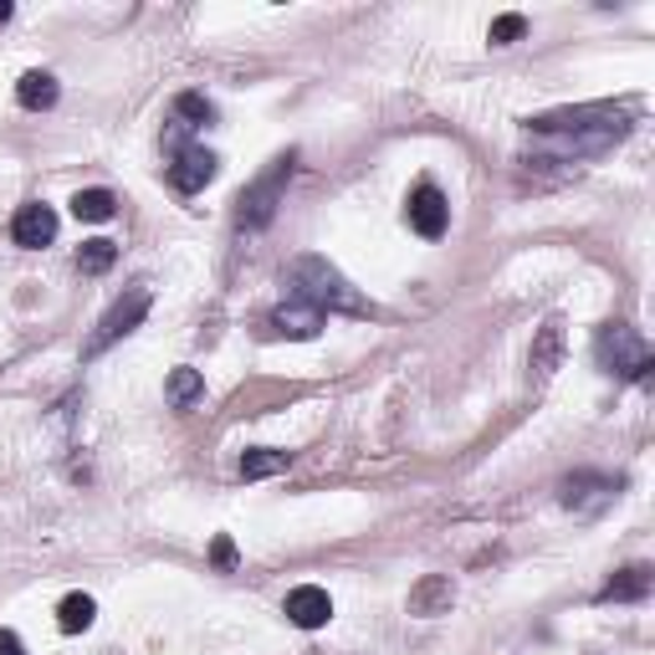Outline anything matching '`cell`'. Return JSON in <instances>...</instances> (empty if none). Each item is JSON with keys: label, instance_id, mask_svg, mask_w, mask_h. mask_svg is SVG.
Wrapping results in <instances>:
<instances>
[{"label": "cell", "instance_id": "6da1fadb", "mask_svg": "<svg viewBox=\"0 0 655 655\" xmlns=\"http://www.w3.org/2000/svg\"><path fill=\"white\" fill-rule=\"evenodd\" d=\"M287 298L308 302V308H318V313H369V302L358 298L354 287L343 282L333 267H328L323 256H298V262H292Z\"/></svg>", "mask_w": 655, "mask_h": 655}, {"label": "cell", "instance_id": "7a4b0ae2", "mask_svg": "<svg viewBox=\"0 0 655 655\" xmlns=\"http://www.w3.org/2000/svg\"><path fill=\"white\" fill-rule=\"evenodd\" d=\"M287 179H292V154H282V159H271V169L256 185H246L236 200V225L241 231H262V225L277 215V206H282V190H287Z\"/></svg>", "mask_w": 655, "mask_h": 655}, {"label": "cell", "instance_id": "3957f363", "mask_svg": "<svg viewBox=\"0 0 655 655\" xmlns=\"http://www.w3.org/2000/svg\"><path fill=\"white\" fill-rule=\"evenodd\" d=\"M595 354H599V364H604V369L625 374V379H645V369H651V354H645L641 333H635V328H625V323L604 328V333H599V343H595Z\"/></svg>", "mask_w": 655, "mask_h": 655}, {"label": "cell", "instance_id": "277c9868", "mask_svg": "<svg viewBox=\"0 0 655 655\" xmlns=\"http://www.w3.org/2000/svg\"><path fill=\"white\" fill-rule=\"evenodd\" d=\"M144 313H149V287H129V292H123V298L103 313V323H98V333L88 338V348H82V354H88V358H92V354H103L108 343H119L123 333H134L138 318H144Z\"/></svg>", "mask_w": 655, "mask_h": 655}, {"label": "cell", "instance_id": "5b68a950", "mask_svg": "<svg viewBox=\"0 0 655 655\" xmlns=\"http://www.w3.org/2000/svg\"><path fill=\"white\" fill-rule=\"evenodd\" d=\"M410 225H415L425 241H441L446 236V225H451V206H446V195L435 190V185H420L415 195H410Z\"/></svg>", "mask_w": 655, "mask_h": 655}, {"label": "cell", "instance_id": "8992f818", "mask_svg": "<svg viewBox=\"0 0 655 655\" xmlns=\"http://www.w3.org/2000/svg\"><path fill=\"white\" fill-rule=\"evenodd\" d=\"M52 236H57V210H52V206L31 200V206L15 210V221H11V241H15V246L36 252V246H52Z\"/></svg>", "mask_w": 655, "mask_h": 655}, {"label": "cell", "instance_id": "52a82bcc", "mask_svg": "<svg viewBox=\"0 0 655 655\" xmlns=\"http://www.w3.org/2000/svg\"><path fill=\"white\" fill-rule=\"evenodd\" d=\"M287 620L298 630H318L333 620V599H328V589H318V584H302V589H292L287 595Z\"/></svg>", "mask_w": 655, "mask_h": 655}, {"label": "cell", "instance_id": "ba28073f", "mask_svg": "<svg viewBox=\"0 0 655 655\" xmlns=\"http://www.w3.org/2000/svg\"><path fill=\"white\" fill-rule=\"evenodd\" d=\"M210 179H215V154L210 149H179V159L169 164V185H175L179 195L206 190Z\"/></svg>", "mask_w": 655, "mask_h": 655}, {"label": "cell", "instance_id": "9c48e42d", "mask_svg": "<svg viewBox=\"0 0 655 655\" xmlns=\"http://www.w3.org/2000/svg\"><path fill=\"white\" fill-rule=\"evenodd\" d=\"M271 328L277 333H287V338H313L318 328H323V313L318 308H308V302H298V298H287L277 313H271Z\"/></svg>", "mask_w": 655, "mask_h": 655}, {"label": "cell", "instance_id": "30bf717a", "mask_svg": "<svg viewBox=\"0 0 655 655\" xmlns=\"http://www.w3.org/2000/svg\"><path fill=\"white\" fill-rule=\"evenodd\" d=\"M15 98H21V108L42 113V108L57 103V77L52 73H26L21 77V88H15Z\"/></svg>", "mask_w": 655, "mask_h": 655}, {"label": "cell", "instance_id": "8fae6325", "mask_svg": "<svg viewBox=\"0 0 655 655\" xmlns=\"http://www.w3.org/2000/svg\"><path fill=\"white\" fill-rule=\"evenodd\" d=\"M92 620H98V604H92V595H67L57 604V625L67 630V635H82Z\"/></svg>", "mask_w": 655, "mask_h": 655}, {"label": "cell", "instance_id": "7c38bea8", "mask_svg": "<svg viewBox=\"0 0 655 655\" xmlns=\"http://www.w3.org/2000/svg\"><path fill=\"white\" fill-rule=\"evenodd\" d=\"M451 599H456L451 579H425L415 595H410V610L415 614H441V610H451Z\"/></svg>", "mask_w": 655, "mask_h": 655}, {"label": "cell", "instance_id": "4fadbf2b", "mask_svg": "<svg viewBox=\"0 0 655 655\" xmlns=\"http://www.w3.org/2000/svg\"><path fill=\"white\" fill-rule=\"evenodd\" d=\"M645 595H651V568L635 564V568H625L620 579L604 584V595L599 599H645Z\"/></svg>", "mask_w": 655, "mask_h": 655}, {"label": "cell", "instance_id": "5bb4252c", "mask_svg": "<svg viewBox=\"0 0 655 655\" xmlns=\"http://www.w3.org/2000/svg\"><path fill=\"white\" fill-rule=\"evenodd\" d=\"M287 451H246L241 456V477L246 481H262V477H277V471H287Z\"/></svg>", "mask_w": 655, "mask_h": 655}, {"label": "cell", "instance_id": "9a60e30c", "mask_svg": "<svg viewBox=\"0 0 655 655\" xmlns=\"http://www.w3.org/2000/svg\"><path fill=\"white\" fill-rule=\"evenodd\" d=\"M113 206H119V200H113L108 190H77L73 195V215H77V221H113Z\"/></svg>", "mask_w": 655, "mask_h": 655}, {"label": "cell", "instance_id": "2e32d148", "mask_svg": "<svg viewBox=\"0 0 655 655\" xmlns=\"http://www.w3.org/2000/svg\"><path fill=\"white\" fill-rule=\"evenodd\" d=\"M200 389H206V379L195 369H175L169 385H164V395H169V404H190V400H200Z\"/></svg>", "mask_w": 655, "mask_h": 655}, {"label": "cell", "instance_id": "e0dca14e", "mask_svg": "<svg viewBox=\"0 0 655 655\" xmlns=\"http://www.w3.org/2000/svg\"><path fill=\"white\" fill-rule=\"evenodd\" d=\"M113 256H119V246H113V241H88V246L77 252V267L88 271V277H98V271L113 267Z\"/></svg>", "mask_w": 655, "mask_h": 655}, {"label": "cell", "instance_id": "ac0fdd59", "mask_svg": "<svg viewBox=\"0 0 655 655\" xmlns=\"http://www.w3.org/2000/svg\"><path fill=\"white\" fill-rule=\"evenodd\" d=\"M175 113H179V119H195V123H210V119H215V103H210V98H200V92H179Z\"/></svg>", "mask_w": 655, "mask_h": 655}, {"label": "cell", "instance_id": "d6986e66", "mask_svg": "<svg viewBox=\"0 0 655 655\" xmlns=\"http://www.w3.org/2000/svg\"><path fill=\"white\" fill-rule=\"evenodd\" d=\"M522 31H528V21H522V15H497V21H491V42L507 46V42H518Z\"/></svg>", "mask_w": 655, "mask_h": 655}, {"label": "cell", "instance_id": "ffe728a7", "mask_svg": "<svg viewBox=\"0 0 655 655\" xmlns=\"http://www.w3.org/2000/svg\"><path fill=\"white\" fill-rule=\"evenodd\" d=\"M553 354H558V323H548V328H543V343H537V354H533V369H543V374H548Z\"/></svg>", "mask_w": 655, "mask_h": 655}, {"label": "cell", "instance_id": "44dd1931", "mask_svg": "<svg viewBox=\"0 0 655 655\" xmlns=\"http://www.w3.org/2000/svg\"><path fill=\"white\" fill-rule=\"evenodd\" d=\"M0 655H26L21 635H11V630H0Z\"/></svg>", "mask_w": 655, "mask_h": 655}, {"label": "cell", "instance_id": "7402d4cb", "mask_svg": "<svg viewBox=\"0 0 655 655\" xmlns=\"http://www.w3.org/2000/svg\"><path fill=\"white\" fill-rule=\"evenodd\" d=\"M215 564H236V548H231V537H215Z\"/></svg>", "mask_w": 655, "mask_h": 655}, {"label": "cell", "instance_id": "603a6c76", "mask_svg": "<svg viewBox=\"0 0 655 655\" xmlns=\"http://www.w3.org/2000/svg\"><path fill=\"white\" fill-rule=\"evenodd\" d=\"M5 21H11V5H5V0H0V26H5Z\"/></svg>", "mask_w": 655, "mask_h": 655}]
</instances>
